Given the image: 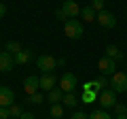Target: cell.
Instances as JSON below:
<instances>
[{"label":"cell","instance_id":"19","mask_svg":"<svg viewBox=\"0 0 127 119\" xmlns=\"http://www.w3.org/2000/svg\"><path fill=\"white\" fill-rule=\"evenodd\" d=\"M26 102L28 104H42L45 102V94L36 92V94H32V96H26Z\"/></svg>","mask_w":127,"mask_h":119},{"label":"cell","instance_id":"32","mask_svg":"<svg viewBox=\"0 0 127 119\" xmlns=\"http://www.w3.org/2000/svg\"><path fill=\"white\" fill-rule=\"evenodd\" d=\"M112 119H127V115L123 113V115H117V117H112Z\"/></svg>","mask_w":127,"mask_h":119},{"label":"cell","instance_id":"4","mask_svg":"<svg viewBox=\"0 0 127 119\" xmlns=\"http://www.w3.org/2000/svg\"><path fill=\"white\" fill-rule=\"evenodd\" d=\"M36 66H38V70H40L42 74H49V72H53V70L57 68V60H55L53 55H38Z\"/></svg>","mask_w":127,"mask_h":119},{"label":"cell","instance_id":"24","mask_svg":"<svg viewBox=\"0 0 127 119\" xmlns=\"http://www.w3.org/2000/svg\"><path fill=\"white\" fill-rule=\"evenodd\" d=\"M89 119H112V117H110V115L102 109V111H93V113L89 115Z\"/></svg>","mask_w":127,"mask_h":119},{"label":"cell","instance_id":"17","mask_svg":"<svg viewBox=\"0 0 127 119\" xmlns=\"http://www.w3.org/2000/svg\"><path fill=\"white\" fill-rule=\"evenodd\" d=\"M62 98H64V92L62 89H51V92H47V102H53V104H57V102H62Z\"/></svg>","mask_w":127,"mask_h":119},{"label":"cell","instance_id":"13","mask_svg":"<svg viewBox=\"0 0 127 119\" xmlns=\"http://www.w3.org/2000/svg\"><path fill=\"white\" fill-rule=\"evenodd\" d=\"M38 83H40V92H51L55 87V83H57V79L49 72V74H42V77L38 79Z\"/></svg>","mask_w":127,"mask_h":119},{"label":"cell","instance_id":"1","mask_svg":"<svg viewBox=\"0 0 127 119\" xmlns=\"http://www.w3.org/2000/svg\"><path fill=\"white\" fill-rule=\"evenodd\" d=\"M78 15H81V6H78L74 0H66V2L57 9L55 17H57L59 21H68V19H76Z\"/></svg>","mask_w":127,"mask_h":119},{"label":"cell","instance_id":"26","mask_svg":"<svg viewBox=\"0 0 127 119\" xmlns=\"http://www.w3.org/2000/svg\"><path fill=\"white\" fill-rule=\"evenodd\" d=\"M0 119H11L9 109H6V106H0Z\"/></svg>","mask_w":127,"mask_h":119},{"label":"cell","instance_id":"14","mask_svg":"<svg viewBox=\"0 0 127 119\" xmlns=\"http://www.w3.org/2000/svg\"><path fill=\"white\" fill-rule=\"evenodd\" d=\"M13 58H15V64L23 66V64H28V62L32 60V51H30V49H21L19 53H15Z\"/></svg>","mask_w":127,"mask_h":119},{"label":"cell","instance_id":"33","mask_svg":"<svg viewBox=\"0 0 127 119\" xmlns=\"http://www.w3.org/2000/svg\"><path fill=\"white\" fill-rule=\"evenodd\" d=\"M125 115H127V104H125Z\"/></svg>","mask_w":127,"mask_h":119},{"label":"cell","instance_id":"18","mask_svg":"<svg viewBox=\"0 0 127 119\" xmlns=\"http://www.w3.org/2000/svg\"><path fill=\"white\" fill-rule=\"evenodd\" d=\"M106 58H110V60H114V62H117V60H121V58H123V53L119 51V47L108 45V47H106Z\"/></svg>","mask_w":127,"mask_h":119},{"label":"cell","instance_id":"10","mask_svg":"<svg viewBox=\"0 0 127 119\" xmlns=\"http://www.w3.org/2000/svg\"><path fill=\"white\" fill-rule=\"evenodd\" d=\"M97 102H100L104 109H110V106L117 104V94H114L112 89H104V92H100V98H97Z\"/></svg>","mask_w":127,"mask_h":119},{"label":"cell","instance_id":"23","mask_svg":"<svg viewBox=\"0 0 127 119\" xmlns=\"http://www.w3.org/2000/svg\"><path fill=\"white\" fill-rule=\"evenodd\" d=\"M51 117L53 119H59V117H64V104H51Z\"/></svg>","mask_w":127,"mask_h":119},{"label":"cell","instance_id":"16","mask_svg":"<svg viewBox=\"0 0 127 119\" xmlns=\"http://www.w3.org/2000/svg\"><path fill=\"white\" fill-rule=\"evenodd\" d=\"M62 102H64V109H74V106L78 104V98L74 96V92L72 94H64Z\"/></svg>","mask_w":127,"mask_h":119},{"label":"cell","instance_id":"27","mask_svg":"<svg viewBox=\"0 0 127 119\" xmlns=\"http://www.w3.org/2000/svg\"><path fill=\"white\" fill-rule=\"evenodd\" d=\"M114 113H117V115H123V113H125V104L117 102V104H114Z\"/></svg>","mask_w":127,"mask_h":119},{"label":"cell","instance_id":"7","mask_svg":"<svg viewBox=\"0 0 127 119\" xmlns=\"http://www.w3.org/2000/svg\"><path fill=\"white\" fill-rule=\"evenodd\" d=\"M23 92H26V96H32V94L40 92V83H38V77L30 74V77L23 79Z\"/></svg>","mask_w":127,"mask_h":119},{"label":"cell","instance_id":"22","mask_svg":"<svg viewBox=\"0 0 127 119\" xmlns=\"http://www.w3.org/2000/svg\"><path fill=\"white\" fill-rule=\"evenodd\" d=\"M95 100H97V94L95 92H83L81 94V102H85V104H91Z\"/></svg>","mask_w":127,"mask_h":119},{"label":"cell","instance_id":"29","mask_svg":"<svg viewBox=\"0 0 127 119\" xmlns=\"http://www.w3.org/2000/svg\"><path fill=\"white\" fill-rule=\"evenodd\" d=\"M19 119H36V117H34L32 113H21V117H19Z\"/></svg>","mask_w":127,"mask_h":119},{"label":"cell","instance_id":"12","mask_svg":"<svg viewBox=\"0 0 127 119\" xmlns=\"http://www.w3.org/2000/svg\"><path fill=\"white\" fill-rule=\"evenodd\" d=\"M97 68H100V72H102V74H110V77L117 72V70H114V68H117V66H114V60L106 58V55L97 60Z\"/></svg>","mask_w":127,"mask_h":119},{"label":"cell","instance_id":"8","mask_svg":"<svg viewBox=\"0 0 127 119\" xmlns=\"http://www.w3.org/2000/svg\"><path fill=\"white\" fill-rule=\"evenodd\" d=\"M15 66V58L9 51H0V72H11Z\"/></svg>","mask_w":127,"mask_h":119},{"label":"cell","instance_id":"6","mask_svg":"<svg viewBox=\"0 0 127 119\" xmlns=\"http://www.w3.org/2000/svg\"><path fill=\"white\" fill-rule=\"evenodd\" d=\"M104 85H108V81H106L104 77H100V79H93V81L83 83V92H95V94H100V92H104Z\"/></svg>","mask_w":127,"mask_h":119},{"label":"cell","instance_id":"20","mask_svg":"<svg viewBox=\"0 0 127 119\" xmlns=\"http://www.w3.org/2000/svg\"><path fill=\"white\" fill-rule=\"evenodd\" d=\"M4 49L9 51V53H13V55H15V53H19L23 47H21V43H19V41H9V43L4 45Z\"/></svg>","mask_w":127,"mask_h":119},{"label":"cell","instance_id":"25","mask_svg":"<svg viewBox=\"0 0 127 119\" xmlns=\"http://www.w3.org/2000/svg\"><path fill=\"white\" fill-rule=\"evenodd\" d=\"M91 9H93L95 13L104 11V0H91Z\"/></svg>","mask_w":127,"mask_h":119},{"label":"cell","instance_id":"9","mask_svg":"<svg viewBox=\"0 0 127 119\" xmlns=\"http://www.w3.org/2000/svg\"><path fill=\"white\" fill-rule=\"evenodd\" d=\"M95 21L100 23L102 28H114V26H117V17H114V15L110 13V11H100Z\"/></svg>","mask_w":127,"mask_h":119},{"label":"cell","instance_id":"2","mask_svg":"<svg viewBox=\"0 0 127 119\" xmlns=\"http://www.w3.org/2000/svg\"><path fill=\"white\" fill-rule=\"evenodd\" d=\"M64 34L72 41H81L83 34H85V28H83V21L81 19H68L64 23Z\"/></svg>","mask_w":127,"mask_h":119},{"label":"cell","instance_id":"21","mask_svg":"<svg viewBox=\"0 0 127 119\" xmlns=\"http://www.w3.org/2000/svg\"><path fill=\"white\" fill-rule=\"evenodd\" d=\"M21 113H23V109L17 104V102H13V104L9 106V115H11V119H19V117H21Z\"/></svg>","mask_w":127,"mask_h":119},{"label":"cell","instance_id":"30","mask_svg":"<svg viewBox=\"0 0 127 119\" xmlns=\"http://www.w3.org/2000/svg\"><path fill=\"white\" fill-rule=\"evenodd\" d=\"M4 15H6V6H4V4H2V2H0V19L4 17Z\"/></svg>","mask_w":127,"mask_h":119},{"label":"cell","instance_id":"15","mask_svg":"<svg viewBox=\"0 0 127 119\" xmlns=\"http://www.w3.org/2000/svg\"><path fill=\"white\" fill-rule=\"evenodd\" d=\"M81 17H83V21H87V23H93L95 19H97V13H95L91 6H85V9H81Z\"/></svg>","mask_w":127,"mask_h":119},{"label":"cell","instance_id":"5","mask_svg":"<svg viewBox=\"0 0 127 119\" xmlns=\"http://www.w3.org/2000/svg\"><path fill=\"white\" fill-rule=\"evenodd\" d=\"M76 74L74 72H64V77L59 79V89H62L64 94H72L74 89H76Z\"/></svg>","mask_w":127,"mask_h":119},{"label":"cell","instance_id":"3","mask_svg":"<svg viewBox=\"0 0 127 119\" xmlns=\"http://www.w3.org/2000/svg\"><path fill=\"white\" fill-rule=\"evenodd\" d=\"M110 89H112L114 94H125L127 92V72H121V70H117V72L110 77Z\"/></svg>","mask_w":127,"mask_h":119},{"label":"cell","instance_id":"11","mask_svg":"<svg viewBox=\"0 0 127 119\" xmlns=\"http://www.w3.org/2000/svg\"><path fill=\"white\" fill-rule=\"evenodd\" d=\"M13 102H15V92L6 85H0V106H6L9 109Z\"/></svg>","mask_w":127,"mask_h":119},{"label":"cell","instance_id":"31","mask_svg":"<svg viewBox=\"0 0 127 119\" xmlns=\"http://www.w3.org/2000/svg\"><path fill=\"white\" fill-rule=\"evenodd\" d=\"M57 66H66V58H59L57 60Z\"/></svg>","mask_w":127,"mask_h":119},{"label":"cell","instance_id":"28","mask_svg":"<svg viewBox=\"0 0 127 119\" xmlns=\"http://www.w3.org/2000/svg\"><path fill=\"white\" fill-rule=\"evenodd\" d=\"M72 119H89V115H85V113H74Z\"/></svg>","mask_w":127,"mask_h":119}]
</instances>
